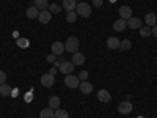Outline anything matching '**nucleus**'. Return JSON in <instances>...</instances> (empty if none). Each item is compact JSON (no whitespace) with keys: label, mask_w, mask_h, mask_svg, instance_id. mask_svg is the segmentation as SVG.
<instances>
[{"label":"nucleus","mask_w":157,"mask_h":118,"mask_svg":"<svg viewBox=\"0 0 157 118\" xmlns=\"http://www.w3.org/2000/svg\"><path fill=\"white\" fill-rule=\"evenodd\" d=\"M120 18H121V19H124V21H127V19L132 18V10H130V6L124 5V6H121V8H120Z\"/></svg>","instance_id":"nucleus-9"},{"label":"nucleus","mask_w":157,"mask_h":118,"mask_svg":"<svg viewBox=\"0 0 157 118\" xmlns=\"http://www.w3.org/2000/svg\"><path fill=\"white\" fill-rule=\"evenodd\" d=\"M75 13L78 16H82V18H90L91 16V6L86 2H80V3H77V6H75Z\"/></svg>","instance_id":"nucleus-1"},{"label":"nucleus","mask_w":157,"mask_h":118,"mask_svg":"<svg viewBox=\"0 0 157 118\" xmlns=\"http://www.w3.org/2000/svg\"><path fill=\"white\" fill-rule=\"evenodd\" d=\"M17 93H19L17 88H16V90H13V91H11V96H14V98H16V96H17Z\"/></svg>","instance_id":"nucleus-35"},{"label":"nucleus","mask_w":157,"mask_h":118,"mask_svg":"<svg viewBox=\"0 0 157 118\" xmlns=\"http://www.w3.org/2000/svg\"><path fill=\"white\" fill-rule=\"evenodd\" d=\"M60 102H61V101H60L58 96H50V98H49V107L54 109V110H57V109L60 107Z\"/></svg>","instance_id":"nucleus-18"},{"label":"nucleus","mask_w":157,"mask_h":118,"mask_svg":"<svg viewBox=\"0 0 157 118\" xmlns=\"http://www.w3.org/2000/svg\"><path fill=\"white\" fill-rule=\"evenodd\" d=\"M25 101H32V95H29V93L25 95Z\"/></svg>","instance_id":"nucleus-36"},{"label":"nucleus","mask_w":157,"mask_h":118,"mask_svg":"<svg viewBox=\"0 0 157 118\" xmlns=\"http://www.w3.org/2000/svg\"><path fill=\"white\" fill-rule=\"evenodd\" d=\"M64 85L69 88H77L80 85V79L74 74H68V76H64Z\"/></svg>","instance_id":"nucleus-3"},{"label":"nucleus","mask_w":157,"mask_h":118,"mask_svg":"<svg viewBox=\"0 0 157 118\" xmlns=\"http://www.w3.org/2000/svg\"><path fill=\"white\" fill-rule=\"evenodd\" d=\"M49 73H50V74H54V76H55V74H57V68H55V66H52Z\"/></svg>","instance_id":"nucleus-34"},{"label":"nucleus","mask_w":157,"mask_h":118,"mask_svg":"<svg viewBox=\"0 0 157 118\" xmlns=\"http://www.w3.org/2000/svg\"><path fill=\"white\" fill-rule=\"evenodd\" d=\"M140 35H141L143 38H148V36H151V27H148V25H145V27H141V29H140Z\"/></svg>","instance_id":"nucleus-26"},{"label":"nucleus","mask_w":157,"mask_h":118,"mask_svg":"<svg viewBox=\"0 0 157 118\" xmlns=\"http://www.w3.org/2000/svg\"><path fill=\"white\" fill-rule=\"evenodd\" d=\"M38 16H39V10L36 6H30L27 10V18L29 19H38Z\"/></svg>","instance_id":"nucleus-21"},{"label":"nucleus","mask_w":157,"mask_h":118,"mask_svg":"<svg viewBox=\"0 0 157 118\" xmlns=\"http://www.w3.org/2000/svg\"><path fill=\"white\" fill-rule=\"evenodd\" d=\"M39 118H55V112H54V109H50V107L43 109L41 113H39Z\"/></svg>","instance_id":"nucleus-19"},{"label":"nucleus","mask_w":157,"mask_h":118,"mask_svg":"<svg viewBox=\"0 0 157 118\" xmlns=\"http://www.w3.org/2000/svg\"><path fill=\"white\" fill-rule=\"evenodd\" d=\"M16 43H17V47H21V49H27V47L30 46V39H29V38H22V36H19V38L16 39Z\"/></svg>","instance_id":"nucleus-20"},{"label":"nucleus","mask_w":157,"mask_h":118,"mask_svg":"<svg viewBox=\"0 0 157 118\" xmlns=\"http://www.w3.org/2000/svg\"><path fill=\"white\" fill-rule=\"evenodd\" d=\"M127 27V21H124V19H116L115 22H113V30H116V32H123L124 29Z\"/></svg>","instance_id":"nucleus-11"},{"label":"nucleus","mask_w":157,"mask_h":118,"mask_svg":"<svg viewBox=\"0 0 157 118\" xmlns=\"http://www.w3.org/2000/svg\"><path fill=\"white\" fill-rule=\"evenodd\" d=\"M120 44H121V41L116 36H110L107 39V47L109 49H120Z\"/></svg>","instance_id":"nucleus-14"},{"label":"nucleus","mask_w":157,"mask_h":118,"mask_svg":"<svg viewBox=\"0 0 157 118\" xmlns=\"http://www.w3.org/2000/svg\"><path fill=\"white\" fill-rule=\"evenodd\" d=\"M11 91H13V88L10 85H6V84L0 85V95L2 96H11Z\"/></svg>","instance_id":"nucleus-22"},{"label":"nucleus","mask_w":157,"mask_h":118,"mask_svg":"<svg viewBox=\"0 0 157 118\" xmlns=\"http://www.w3.org/2000/svg\"><path fill=\"white\" fill-rule=\"evenodd\" d=\"M98 99H99L101 102H110L112 96H110V93H109L107 90H99V91H98Z\"/></svg>","instance_id":"nucleus-13"},{"label":"nucleus","mask_w":157,"mask_h":118,"mask_svg":"<svg viewBox=\"0 0 157 118\" xmlns=\"http://www.w3.org/2000/svg\"><path fill=\"white\" fill-rule=\"evenodd\" d=\"M151 35H154L157 38V24L154 25V27H151Z\"/></svg>","instance_id":"nucleus-33"},{"label":"nucleus","mask_w":157,"mask_h":118,"mask_svg":"<svg viewBox=\"0 0 157 118\" xmlns=\"http://www.w3.org/2000/svg\"><path fill=\"white\" fill-rule=\"evenodd\" d=\"M102 3H104V0H93V6H96V8L102 6Z\"/></svg>","instance_id":"nucleus-32"},{"label":"nucleus","mask_w":157,"mask_h":118,"mask_svg":"<svg viewBox=\"0 0 157 118\" xmlns=\"http://www.w3.org/2000/svg\"><path fill=\"white\" fill-rule=\"evenodd\" d=\"M13 36H14V38L17 39V38H19V33H17V32H13Z\"/></svg>","instance_id":"nucleus-37"},{"label":"nucleus","mask_w":157,"mask_h":118,"mask_svg":"<svg viewBox=\"0 0 157 118\" xmlns=\"http://www.w3.org/2000/svg\"><path fill=\"white\" fill-rule=\"evenodd\" d=\"M110 2H115V0H110Z\"/></svg>","instance_id":"nucleus-38"},{"label":"nucleus","mask_w":157,"mask_h":118,"mask_svg":"<svg viewBox=\"0 0 157 118\" xmlns=\"http://www.w3.org/2000/svg\"><path fill=\"white\" fill-rule=\"evenodd\" d=\"M130 41L129 39H124V41H121V44H120V50H129L130 49Z\"/></svg>","instance_id":"nucleus-28"},{"label":"nucleus","mask_w":157,"mask_h":118,"mask_svg":"<svg viewBox=\"0 0 157 118\" xmlns=\"http://www.w3.org/2000/svg\"><path fill=\"white\" fill-rule=\"evenodd\" d=\"M46 60H47L49 63H54V61L57 60V55H55V54H50V55H47V58H46Z\"/></svg>","instance_id":"nucleus-31"},{"label":"nucleus","mask_w":157,"mask_h":118,"mask_svg":"<svg viewBox=\"0 0 157 118\" xmlns=\"http://www.w3.org/2000/svg\"><path fill=\"white\" fill-rule=\"evenodd\" d=\"M118 112H120L121 115H129L130 112H132V102H130V101L121 102L120 106H118Z\"/></svg>","instance_id":"nucleus-6"},{"label":"nucleus","mask_w":157,"mask_h":118,"mask_svg":"<svg viewBox=\"0 0 157 118\" xmlns=\"http://www.w3.org/2000/svg\"><path fill=\"white\" fill-rule=\"evenodd\" d=\"M155 60H157V57H155Z\"/></svg>","instance_id":"nucleus-39"},{"label":"nucleus","mask_w":157,"mask_h":118,"mask_svg":"<svg viewBox=\"0 0 157 118\" xmlns=\"http://www.w3.org/2000/svg\"><path fill=\"white\" fill-rule=\"evenodd\" d=\"M145 22L148 27H154V25L157 24V16H155V13H148L146 18H145Z\"/></svg>","instance_id":"nucleus-16"},{"label":"nucleus","mask_w":157,"mask_h":118,"mask_svg":"<svg viewBox=\"0 0 157 118\" xmlns=\"http://www.w3.org/2000/svg\"><path fill=\"white\" fill-rule=\"evenodd\" d=\"M78 79H80V81H86V79H88V73L86 71H82L80 74H78Z\"/></svg>","instance_id":"nucleus-30"},{"label":"nucleus","mask_w":157,"mask_h":118,"mask_svg":"<svg viewBox=\"0 0 157 118\" xmlns=\"http://www.w3.org/2000/svg\"><path fill=\"white\" fill-rule=\"evenodd\" d=\"M77 49H78V38L69 36V38L66 39V44H64V50L74 54V52H77Z\"/></svg>","instance_id":"nucleus-2"},{"label":"nucleus","mask_w":157,"mask_h":118,"mask_svg":"<svg viewBox=\"0 0 157 118\" xmlns=\"http://www.w3.org/2000/svg\"><path fill=\"white\" fill-rule=\"evenodd\" d=\"M75 19H77V13H75V11H68V14H66V22L72 24V22H75Z\"/></svg>","instance_id":"nucleus-24"},{"label":"nucleus","mask_w":157,"mask_h":118,"mask_svg":"<svg viewBox=\"0 0 157 118\" xmlns=\"http://www.w3.org/2000/svg\"><path fill=\"white\" fill-rule=\"evenodd\" d=\"M52 19V13L49 10H43V11H39V16H38V21L41 22V24H49Z\"/></svg>","instance_id":"nucleus-7"},{"label":"nucleus","mask_w":157,"mask_h":118,"mask_svg":"<svg viewBox=\"0 0 157 118\" xmlns=\"http://www.w3.org/2000/svg\"><path fill=\"white\" fill-rule=\"evenodd\" d=\"M50 49H52V54L61 55L63 52H64V44L61 41H54V43H52V46H50Z\"/></svg>","instance_id":"nucleus-8"},{"label":"nucleus","mask_w":157,"mask_h":118,"mask_svg":"<svg viewBox=\"0 0 157 118\" xmlns=\"http://www.w3.org/2000/svg\"><path fill=\"white\" fill-rule=\"evenodd\" d=\"M72 63L75 65V66H78V65H83V63H85V55L80 54V52H74V54H72Z\"/></svg>","instance_id":"nucleus-15"},{"label":"nucleus","mask_w":157,"mask_h":118,"mask_svg":"<svg viewBox=\"0 0 157 118\" xmlns=\"http://www.w3.org/2000/svg\"><path fill=\"white\" fill-rule=\"evenodd\" d=\"M35 6L43 11V10L49 8V0H35Z\"/></svg>","instance_id":"nucleus-23"},{"label":"nucleus","mask_w":157,"mask_h":118,"mask_svg":"<svg viewBox=\"0 0 157 118\" xmlns=\"http://www.w3.org/2000/svg\"><path fill=\"white\" fill-rule=\"evenodd\" d=\"M75 6H77L75 0H63V10H66V11H75Z\"/></svg>","instance_id":"nucleus-17"},{"label":"nucleus","mask_w":157,"mask_h":118,"mask_svg":"<svg viewBox=\"0 0 157 118\" xmlns=\"http://www.w3.org/2000/svg\"><path fill=\"white\" fill-rule=\"evenodd\" d=\"M6 82V74L3 71H0V85H3Z\"/></svg>","instance_id":"nucleus-29"},{"label":"nucleus","mask_w":157,"mask_h":118,"mask_svg":"<svg viewBox=\"0 0 157 118\" xmlns=\"http://www.w3.org/2000/svg\"><path fill=\"white\" fill-rule=\"evenodd\" d=\"M41 84L47 88H50L52 85L55 84V76L54 74H50V73H46L44 76H41Z\"/></svg>","instance_id":"nucleus-4"},{"label":"nucleus","mask_w":157,"mask_h":118,"mask_svg":"<svg viewBox=\"0 0 157 118\" xmlns=\"http://www.w3.org/2000/svg\"><path fill=\"white\" fill-rule=\"evenodd\" d=\"M49 11L54 13V14H58V13L61 11V6L57 5V3H49Z\"/></svg>","instance_id":"nucleus-25"},{"label":"nucleus","mask_w":157,"mask_h":118,"mask_svg":"<svg viewBox=\"0 0 157 118\" xmlns=\"http://www.w3.org/2000/svg\"><path fill=\"white\" fill-rule=\"evenodd\" d=\"M74 66L75 65L72 63V61H63L61 65H60V73H63L64 76H68V74H71L72 71H74Z\"/></svg>","instance_id":"nucleus-5"},{"label":"nucleus","mask_w":157,"mask_h":118,"mask_svg":"<svg viewBox=\"0 0 157 118\" xmlns=\"http://www.w3.org/2000/svg\"><path fill=\"white\" fill-rule=\"evenodd\" d=\"M127 25H129L130 30L141 29V19H138V18H130V19H127Z\"/></svg>","instance_id":"nucleus-10"},{"label":"nucleus","mask_w":157,"mask_h":118,"mask_svg":"<svg viewBox=\"0 0 157 118\" xmlns=\"http://www.w3.org/2000/svg\"><path fill=\"white\" fill-rule=\"evenodd\" d=\"M78 88H80V91L83 95H90L91 91H93V85H91L88 81H82L80 85H78Z\"/></svg>","instance_id":"nucleus-12"},{"label":"nucleus","mask_w":157,"mask_h":118,"mask_svg":"<svg viewBox=\"0 0 157 118\" xmlns=\"http://www.w3.org/2000/svg\"><path fill=\"white\" fill-rule=\"evenodd\" d=\"M55 118H69L68 112L66 110H63V109H57L55 110Z\"/></svg>","instance_id":"nucleus-27"}]
</instances>
